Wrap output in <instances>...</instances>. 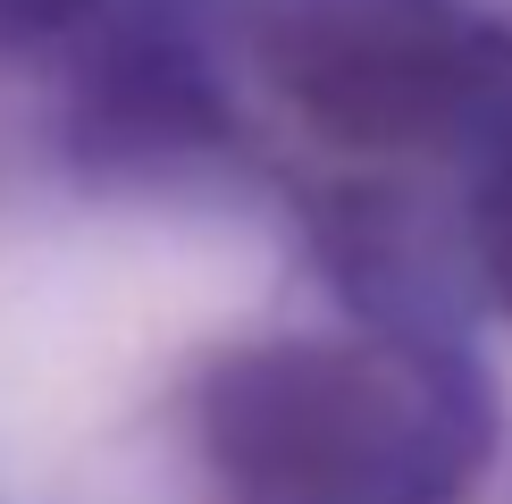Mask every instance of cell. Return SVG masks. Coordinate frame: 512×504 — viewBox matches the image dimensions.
I'll list each match as a JSON object with an SVG mask.
<instances>
[{
    "label": "cell",
    "mask_w": 512,
    "mask_h": 504,
    "mask_svg": "<svg viewBox=\"0 0 512 504\" xmlns=\"http://www.w3.org/2000/svg\"><path fill=\"white\" fill-rule=\"evenodd\" d=\"M0 9H17V17H59V9H76V0H0Z\"/></svg>",
    "instance_id": "1"
}]
</instances>
